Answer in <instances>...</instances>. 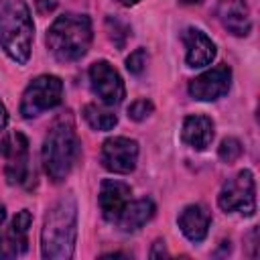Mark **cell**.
<instances>
[{"label":"cell","mask_w":260,"mask_h":260,"mask_svg":"<svg viewBox=\"0 0 260 260\" xmlns=\"http://www.w3.org/2000/svg\"><path fill=\"white\" fill-rule=\"evenodd\" d=\"M219 207L225 213H240V215H254L256 211V181L250 169L240 171L232 179H228L217 197Z\"/></svg>","instance_id":"5b68a950"},{"label":"cell","mask_w":260,"mask_h":260,"mask_svg":"<svg viewBox=\"0 0 260 260\" xmlns=\"http://www.w3.org/2000/svg\"><path fill=\"white\" fill-rule=\"evenodd\" d=\"M181 140L195 148V150H205L211 140H213V122L207 116H187L183 120L181 128Z\"/></svg>","instance_id":"9a60e30c"},{"label":"cell","mask_w":260,"mask_h":260,"mask_svg":"<svg viewBox=\"0 0 260 260\" xmlns=\"http://www.w3.org/2000/svg\"><path fill=\"white\" fill-rule=\"evenodd\" d=\"M91 20L85 14L67 12L53 20L47 30V47L59 61L81 59L91 45Z\"/></svg>","instance_id":"3957f363"},{"label":"cell","mask_w":260,"mask_h":260,"mask_svg":"<svg viewBox=\"0 0 260 260\" xmlns=\"http://www.w3.org/2000/svg\"><path fill=\"white\" fill-rule=\"evenodd\" d=\"M185 43V61L189 67H205L215 57V43L199 28H187L183 32Z\"/></svg>","instance_id":"5bb4252c"},{"label":"cell","mask_w":260,"mask_h":260,"mask_svg":"<svg viewBox=\"0 0 260 260\" xmlns=\"http://www.w3.org/2000/svg\"><path fill=\"white\" fill-rule=\"evenodd\" d=\"M63 81L57 75H39L35 77L20 100V114L24 118H35L61 104Z\"/></svg>","instance_id":"8992f818"},{"label":"cell","mask_w":260,"mask_h":260,"mask_svg":"<svg viewBox=\"0 0 260 260\" xmlns=\"http://www.w3.org/2000/svg\"><path fill=\"white\" fill-rule=\"evenodd\" d=\"M32 215L28 209H22L14 215L10 225L0 234V258H18L28 250V228Z\"/></svg>","instance_id":"8fae6325"},{"label":"cell","mask_w":260,"mask_h":260,"mask_svg":"<svg viewBox=\"0 0 260 260\" xmlns=\"http://www.w3.org/2000/svg\"><path fill=\"white\" fill-rule=\"evenodd\" d=\"M242 154V142L238 138H225L219 146V158L223 162H234Z\"/></svg>","instance_id":"44dd1931"},{"label":"cell","mask_w":260,"mask_h":260,"mask_svg":"<svg viewBox=\"0 0 260 260\" xmlns=\"http://www.w3.org/2000/svg\"><path fill=\"white\" fill-rule=\"evenodd\" d=\"M122 6H134V4H138L140 0H118Z\"/></svg>","instance_id":"cb8c5ba5"},{"label":"cell","mask_w":260,"mask_h":260,"mask_svg":"<svg viewBox=\"0 0 260 260\" xmlns=\"http://www.w3.org/2000/svg\"><path fill=\"white\" fill-rule=\"evenodd\" d=\"M154 211H156L154 201L148 199V197H142V199H136V201H128L126 207L122 209V213L118 215L116 225H118L122 232H136V230H140L146 221L152 219Z\"/></svg>","instance_id":"e0dca14e"},{"label":"cell","mask_w":260,"mask_h":260,"mask_svg":"<svg viewBox=\"0 0 260 260\" xmlns=\"http://www.w3.org/2000/svg\"><path fill=\"white\" fill-rule=\"evenodd\" d=\"M102 165L110 173L118 175H128L134 171L136 160H138V142L126 136H114L108 138L102 144Z\"/></svg>","instance_id":"52a82bcc"},{"label":"cell","mask_w":260,"mask_h":260,"mask_svg":"<svg viewBox=\"0 0 260 260\" xmlns=\"http://www.w3.org/2000/svg\"><path fill=\"white\" fill-rule=\"evenodd\" d=\"M35 24L22 0H0V47L16 63L24 65L30 57Z\"/></svg>","instance_id":"277c9868"},{"label":"cell","mask_w":260,"mask_h":260,"mask_svg":"<svg viewBox=\"0 0 260 260\" xmlns=\"http://www.w3.org/2000/svg\"><path fill=\"white\" fill-rule=\"evenodd\" d=\"M130 193H132L130 187L126 183H122V181H116V179L102 181L100 195H98L102 215L108 221H116L118 215L122 213V209L126 207V203L130 201Z\"/></svg>","instance_id":"7c38bea8"},{"label":"cell","mask_w":260,"mask_h":260,"mask_svg":"<svg viewBox=\"0 0 260 260\" xmlns=\"http://www.w3.org/2000/svg\"><path fill=\"white\" fill-rule=\"evenodd\" d=\"M77 238V203L65 195L47 211L41 230V254L47 260H69L75 252Z\"/></svg>","instance_id":"6da1fadb"},{"label":"cell","mask_w":260,"mask_h":260,"mask_svg":"<svg viewBox=\"0 0 260 260\" xmlns=\"http://www.w3.org/2000/svg\"><path fill=\"white\" fill-rule=\"evenodd\" d=\"M152 110H154L152 102L146 100V98H140V100H136L128 106V118L134 120V122H142L144 118H148L152 114Z\"/></svg>","instance_id":"ffe728a7"},{"label":"cell","mask_w":260,"mask_h":260,"mask_svg":"<svg viewBox=\"0 0 260 260\" xmlns=\"http://www.w3.org/2000/svg\"><path fill=\"white\" fill-rule=\"evenodd\" d=\"M146 63H148V53H146V49L138 47V49H134V51L128 55V59H126V69H128L132 75H140V73L144 71Z\"/></svg>","instance_id":"d6986e66"},{"label":"cell","mask_w":260,"mask_h":260,"mask_svg":"<svg viewBox=\"0 0 260 260\" xmlns=\"http://www.w3.org/2000/svg\"><path fill=\"white\" fill-rule=\"evenodd\" d=\"M4 154H6V167L4 175L10 185H20L28 177V140L24 134L14 132L6 136L4 140Z\"/></svg>","instance_id":"30bf717a"},{"label":"cell","mask_w":260,"mask_h":260,"mask_svg":"<svg viewBox=\"0 0 260 260\" xmlns=\"http://www.w3.org/2000/svg\"><path fill=\"white\" fill-rule=\"evenodd\" d=\"M8 124V112L4 108V104L0 102V130H4V126Z\"/></svg>","instance_id":"603a6c76"},{"label":"cell","mask_w":260,"mask_h":260,"mask_svg":"<svg viewBox=\"0 0 260 260\" xmlns=\"http://www.w3.org/2000/svg\"><path fill=\"white\" fill-rule=\"evenodd\" d=\"M217 18L236 37H246L252 28L250 8L244 0H219L217 2Z\"/></svg>","instance_id":"4fadbf2b"},{"label":"cell","mask_w":260,"mask_h":260,"mask_svg":"<svg viewBox=\"0 0 260 260\" xmlns=\"http://www.w3.org/2000/svg\"><path fill=\"white\" fill-rule=\"evenodd\" d=\"M6 219V209H4V205L0 203V225H2V221Z\"/></svg>","instance_id":"d4e9b609"},{"label":"cell","mask_w":260,"mask_h":260,"mask_svg":"<svg viewBox=\"0 0 260 260\" xmlns=\"http://www.w3.org/2000/svg\"><path fill=\"white\" fill-rule=\"evenodd\" d=\"M83 118L85 122L93 128V130H100V132H106V130H112L116 124H118V116L104 108V106H98V104H87L83 106Z\"/></svg>","instance_id":"ac0fdd59"},{"label":"cell","mask_w":260,"mask_h":260,"mask_svg":"<svg viewBox=\"0 0 260 260\" xmlns=\"http://www.w3.org/2000/svg\"><path fill=\"white\" fill-rule=\"evenodd\" d=\"M209 223H211V215L199 203L187 205L181 211V215H179V228H181V232L191 242H195V244L201 242V240H205V236L209 232Z\"/></svg>","instance_id":"2e32d148"},{"label":"cell","mask_w":260,"mask_h":260,"mask_svg":"<svg viewBox=\"0 0 260 260\" xmlns=\"http://www.w3.org/2000/svg\"><path fill=\"white\" fill-rule=\"evenodd\" d=\"M230 85H232V69L228 65H217L195 77L189 83V93L199 102H213L225 95L230 91Z\"/></svg>","instance_id":"9c48e42d"},{"label":"cell","mask_w":260,"mask_h":260,"mask_svg":"<svg viewBox=\"0 0 260 260\" xmlns=\"http://www.w3.org/2000/svg\"><path fill=\"white\" fill-rule=\"evenodd\" d=\"M162 256H169V252L165 248V242L156 240L154 246H152V250H150V258H162Z\"/></svg>","instance_id":"7402d4cb"},{"label":"cell","mask_w":260,"mask_h":260,"mask_svg":"<svg viewBox=\"0 0 260 260\" xmlns=\"http://www.w3.org/2000/svg\"><path fill=\"white\" fill-rule=\"evenodd\" d=\"M79 152H81V144H79L71 116L57 118L49 128L43 140V150H41L43 169L49 175V179L55 183L63 181L75 167Z\"/></svg>","instance_id":"7a4b0ae2"},{"label":"cell","mask_w":260,"mask_h":260,"mask_svg":"<svg viewBox=\"0 0 260 260\" xmlns=\"http://www.w3.org/2000/svg\"><path fill=\"white\" fill-rule=\"evenodd\" d=\"M89 85H91V91L106 106H116L126 95V87H124V81H122L120 73L108 61L91 63V67H89Z\"/></svg>","instance_id":"ba28073f"},{"label":"cell","mask_w":260,"mask_h":260,"mask_svg":"<svg viewBox=\"0 0 260 260\" xmlns=\"http://www.w3.org/2000/svg\"><path fill=\"white\" fill-rule=\"evenodd\" d=\"M183 4H197V2H201V0H181Z\"/></svg>","instance_id":"484cf974"}]
</instances>
